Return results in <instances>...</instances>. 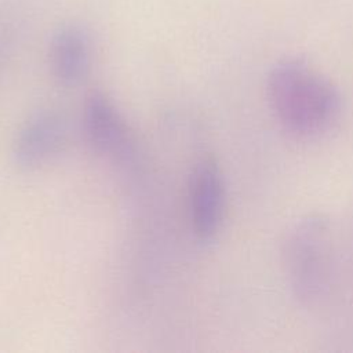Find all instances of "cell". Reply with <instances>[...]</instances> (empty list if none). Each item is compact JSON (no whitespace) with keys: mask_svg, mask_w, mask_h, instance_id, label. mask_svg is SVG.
Instances as JSON below:
<instances>
[{"mask_svg":"<svg viewBox=\"0 0 353 353\" xmlns=\"http://www.w3.org/2000/svg\"><path fill=\"white\" fill-rule=\"evenodd\" d=\"M266 97L279 124L298 138L328 132L342 113L338 87L306 61H279L266 79Z\"/></svg>","mask_w":353,"mask_h":353,"instance_id":"cell-1","label":"cell"},{"mask_svg":"<svg viewBox=\"0 0 353 353\" xmlns=\"http://www.w3.org/2000/svg\"><path fill=\"white\" fill-rule=\"evenodd\" d=\"M283 266L295 296L307 305L323 298L331 279L330 222L321 214L296 221L283 241Z\"/></svg>","mask_w":353,"mask_h":353,"instance_id":"cell-2","label":"cell"},{"mask_svg":"<svg viewBox=\"0 0 353 353\" xmlns=\"http://www.w3.org/2000/svg\"><path fill=\"white\" fill-rule=\"evenodd\" d=\"M226 189L222 168L212 156L201 159L189 183L190 223L200 241H212L223 223Z\"/></svg>","mask_w":353,"mask_h":353,"instance_id":"cell-3","label":"cell"},{"mask_svg":"<svg viewBox=\"0 0 353 353\" xmlns=\"http://www.w3.org/2000/svg\"><path fill=\"white\" fill-rule=\"evenodd\" d=\"M69 121L65 113L44 109L30 116L19 128L12 148L15 163L26 170L48 163L66 145Z\"/></svg>","mask_w":353,"mask_h":353,"instance_id":"cell-4","label":"cell"},{"mask_svg":"<svg viewBox=\"0 0 353 353\" xmlns=\"http://www.w3.org/2000/svg\"><path fill=\"white\" fill-rule=\"evenodd\" d=\"M84 130L95 150L114 159L132 156V138L114 103L101 91L92 92L84 108Z\"/></svg>","mask_w":353,"mask_h":353,"instance_id":"cell-5","label":"cell"},{"mask_svg":"<svg viewBox=\"0 0 353 353\" xmlns=\"http://www.w3.org/2000/svg\"><path fill=\"white\" fill-rule=\"evenodd\" d=\"M51 68L55 79L65 87L84 80L91 63V40L85 29L76 25L59 28L51 40Z\"/></svg>","mask_w":353,"mask_h":353,"instance_id":"cell-6","label":"cell"},{"mask_svg":"<svg viewBox=\"0 0 353 353\" xmlns=\"http://www.w3.org/2000/svg\"><path fill=\"white\" fill-rule=\"evenodd\" d=\"M12 30H14L12 21L4 12V10L0 8V65L10 47V43L12 39Z\"/></svg>","mask_w":353,"mask_h":353,"instance_id":"cell-7","label":"cell"}]
</instances>
